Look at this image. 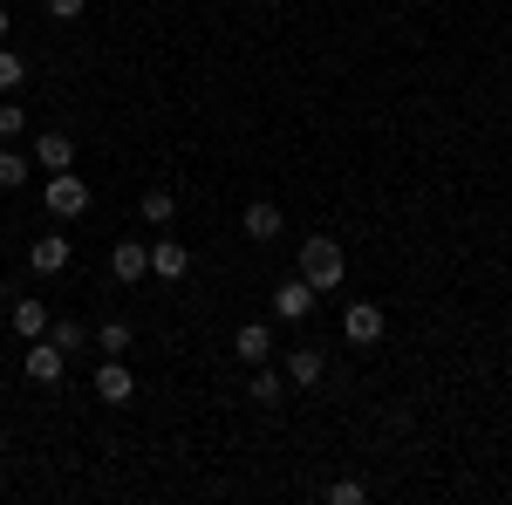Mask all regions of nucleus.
<instances>
[{
	"instance_id": "f257e3e1",
	"label": "nucleus",
	"mask_w": 512,
	"mask_h": 505,
	"mask_svg": "<svg viewBox=\"0 0 512 505\" xmlns=\"http://www.w3.org/2000/svg\"><path fill=\"white\" fill-rule=\"evenodd\" d=\"M301 280L315 287V294H335L342 280H349V253H342V239H328V233H315V239H301Z\"/></svg>"
},
{
	"instance_id": "f03ea898",
	"label": "nucleus",
	"mask_w": 512,
	"mask_h": 505,
	"mask_svg": "<svg viewBox=\"0 0 512 505\" xmlns=\"http://www.w3.org/2000/svg\"><path fill=\"white\" fill-rule=\"evenodd\" d=\"M41 205H48V219H82L89 212V185H82L76 171H48V185H41Z\"/></svg>"
},
{
	"instance_id": "7ed1b4c3",
	"label": "nucleus",
	"mask_w": 512,
	"mask_h": 505,
	"mask_svg": "<svg viewBox=\"0 0 512 505\" xmlns=\"http://www.w3.org/2000/svg\"><path fill=\"white\" fill-rule=\"evenodd\" d=\"M110 280L117 287L151 280V239H110Z\"/></svg>"
},
{
	"instance_id": "20e7f679",
	"label": "nucleus",
	"mask_w": 512,
	"mask_h": 505,
	"mask_svg": "<svg viewBox=\"0 0 512 505\" xmlns=\"http://www.w3.org/2000/svg\"><path fill=\"white\" fill-rule=\"evenodd\" d=\"M185 273H192V246H185V239H151V280L178 287Z\"/></svg>"
},
{
	"instance_id": "39448f33",
	"label": "nucleus",
	"mask_w": 512,
	"mask_h": 505,
	"mask_svg": "<svg viewBox=\"0 0 512 505\" xmlns=\"http://www.w3.org/2000/svg\"><path fill=\"white\" fill-rule=\"evenodd\" d=\"M342 335H349L355 349H376V342H383V308H376V301H355V308L342 314Z\"/></svg>"
},
{
	"instance_id": "423d86ee",
	"label": "nucleus",
	"mask_w": 512,
	"mask_h": 505,
	"mask_svg": "<svg viewBox=\"0 0 512 505\" xmlns=\"http://www.w3.org/2000/svg\"><path fill=\"white\" fill-rule=\"evenodd\" d=\"M21 369H28V383H62L69 355H62L55 342H48V335H41V342H28V355H21Z\"/></svg>"
},
{
	"instance_id": "0eeeda50",
	"label": "nucleus",
	"mask_w": 512,
	"mask_h": 505,
	"mask_svg": "<svg viewBox=\"0 0 512 505\" xmlns=\"http://www.w3.org/2000/svg\"><path fill=\"white\" fill-rule=\"evenodd\" d=\"M96 396H103V403H130V396H137V376L123 369V355H103V362H96Z\"/></svg>"
},
{
	"instance_id": "6e6552de",
	"label": "nucleus",
	"mask_w": 512,
	"mask_h": 505,
	"mask_svg": "<svg viewBox=\"0 0 512 505\" xmlns=\"http://www.w3.org/2000/svg\"><path fill=\"white\" fill-rule=\"evenodd\" d=\"M233 355L246 362V369H260V362H274V328H267V321H246V328L233 335Z\"/></svg>"
},
{
	"instance_id": "1a4fd4ad",
	"label": "nucleus",
	"mask_w": 512,
	"mask_h": 505,
	"mask_svg": "<svg viewBox=\"0 0 512 505\" xmlns=\"http://www.w3.org/2000/svg\"><path fill=\"white\" fill-rule=\"evenodd\" d=\"M35 164L41 171H76V137H69V130H41L35 137Z\"/></svg>"
},
{
	"instance_id": "9d476101",
	"label": "nucleus",
	"mask_w": 512,
	"mask_h": 505,
	"mask_svg": "<svg viewBox=\"0 0 512 505\" xmlns=\"http://www.w3.org/2000/svg\"><path fill=\"white\" fill-rule=\"evenodd\" d=\"M274 314H280V321H308V314H315V287H308L301 273L280 280V287H274Z\"/></svg>"
},
{
	"instance_id": "9b49d317",
	"label": "nucleus",
	"mask_w": 512,
	"mask_h": 505,
	"mask_svg": "<svg viewBox=\"0 0 512 505\" xmlns=\"http://www.w3.org/2000/svg\"><path fill=\"white\" fill-rule=\"evenodd\" d=\"M69 260H76V246H69L62 233H48V239H35V246H28V267H35L41 280H55V273L69 267Z\"/></svg>"
},
{
	"instance_id": "f8f14e48",
	"label": "nucleus",
	"mask_w": 512,
	"mask_h": 505,
	"mask_svg": "<svg viewBox=\"0 0 512 505\" xmlns=\"http://www.w3.org/2000/svg\"><path fill=\"white\" fill-rule=\"evenodd\" d=\"M328 376V355L321 349H287V389H315Z\"/></svg>"
},
{
	"instance_id": "ddd939ff",
	"label": "nucleus",
	"mask_w": 512,
	"mask_h": 505,
	"mask_svg": "<svg viewBox=\"0 0 512 505\" xmlns=\"http://www.w3.org/2000/svg\"><path fill=\"white\" fill-rule=\"evenodd\" d=\"M239 226H246V239H260V246H274V239L287 233L280 205H267V198H260V205H246V219H239Z\"/></svg>"
},
{
	"instance_id": "4468645a",
	"label": "nucleus",
	"mask_w": 512,
	"mask_h": 505,
	"mask_svg": "<svg viewBox=\"0 0 512 505\" xmlns=\"http://www.w3.org/2000/svg\"><path fill=\"white\" fill-rule=\"evenodd\" d=\"M14 335H21V342H41V335H48V301L21 294V301H14Z\"/></svg>"
},
{
	"instance_id": "2eb2a0df",
	"label": "nucleus",
	"mask_w": 512,
	"mask_h": 505,
	"mask_svg": "<svg viewBox=\"0 0 512 505\" xmlns=\"http://www.w3.org/2000/svg\"><path fill=\"white\" fill-rule=\"evenodd\" d=\"M137 212H144V226H171L178 219V192L171 185H151V192L137 198Z\"/></svg>"
},
{
	"instance_id": "dca6fc26",
	"label": "nucleus",
	"mask_w": 512,
	"mask_h": 505,
	"mask_svg": "<svg viewBox=\"0 0 512 505\" xmlns=\"http://www.w3.org/2000/svg\"><path fill=\"white\" fill-rule=\"evenodd\" d=\"M246 396H253L260 410H280V403H287V376H274V369L260 362V369H253V389H246Z\"/></svg>"
},
{
	"instance_id": "f3484780",
	"label": "nucleus",
	"mask_w": 512,
	"mask_h": 505,
	"mask_svg": "<svg viewBox=\"0 0 512 505\" xmlns=\"http://www.w3.org/2000/svg\"><path fill=\"white\" fill-rule=\"evenodd\" d=\"M28 178H35V157H21V151L0 144V192H21Z\"/></svg>"
},
{
	"instance_id": "a211bd4d",
	"label": "nucleus",
	"mask_w": 512,
	"mask_h": 505,
	"mask_svg": "<svg viewBox=\"0 0 512 505\" xmlns=\"http://www.w3.org/2000/svg\"><path fill=\"white\" fill-rule=\"evenodd\" d=\"M130 342H137V328H130L123 314H110V321L96 328V349H103V355H123V349H130Z\"/></svg>"
},
{
	"instance_id": "6ab92c4d",
	"label": "nucleus",
	"mask_w": 512,
	"mask_h": 505,
	"mask_svg": "<svg viewBox=\"0 0 512 505\" xmlns=\"http://www.w3.org/2000/svg\"><path fill=\"white\" fill-rule=\"evenodd\" d=\"M48 342H55V349H62V355H76L82 342H89V328H82V321H69V314H62V321H48Z\"/></svg>"
},
{
	"instance_id": "aec40b11",
	"label": "nucleus",
	"mask_w": 512,
	"mask_h": 505,
	"mask_svg": "<svg viewBox=\"0 0 512 505\" xmlns=\"http://www.w3.org/2000/svg\"><path fill=\"white\" fill-rule=\"evenodd\" d=\"M14 137H28V110L14 96H0V144H14Z\"/></svg>"
},
{
	"instance_id": "412c9836",
	"label": "nucleus",
	"mask_w": 512,
	"mask_h": 505,
	"mask_svg": "<svg viewBox=\"0 0 512 505\" xmlns=\"http://www.w3.org/2000/svg\"><path fill=\"white\" fill-rule=\"evenodd\" d=\"M21 82H28V62H21L14 48H0V96H14Z\"/></svg>"
},
{
	"instance_id": "4be33fe9",
	"label": "nucleus",
	"mask_w": 512,
	"mask_h": 505,
	"mask_svg": "<svg viewBox=\"0 0 512 505\" xmlns=\"http://www.w3.org/2000/svg\"><path fill=\"white\" fill-rule=\"evenodd\" d=\"M362 499H369L362 478H335V485H328V505H362Z\"/></svg>"
},
{
	"instance_id": "5701e85b",
	"label": "nucleus",
	"mask_w": 512,
	"mask_h": 505,
	"mask_svg": "<svg viewBox=\"0 0 512 505\" xmlns=\"http://www.w3.org/2000/svg\"><path fill=\"white\" fill-rule=\"evenodd\" d=\"M82 7H89V0H41L48 21H82Z\"/></svg>"
},
{
	"instance_id": "b1692460",
	"label": "nucleus",
	"mask_w": 512,
	"mask_h": 505,
	"mask_svg": "<svg viewBox=\"0 0 512 505\" xmlns=\"http://www.w3.org/2000/svg\"><path fill=\"white\" fill-rule=\"evenodd\" d=\"M7 28H14V14H7V7H0V48H7Z\"/></svg>"
},
{
	"instance_id": "393cba45",
	"label": "nucleus",
	"mask_w": 512,
	"mask_h": 505,
	"mask_svg": "<svg viewBox=\"0 0 512 505\" xmlns=\"http://www.w3.org/2000/svg\"><path fill=\"white\" fill-rule=\"evenodd\" d=\"M0 458H7V424H0Z\"/></svg>"
},
{
	"instance_id": "a878e982",
	"label": "nucleus",
	"mask_w": 512,
	"mask_h": 505,
	"mask_svg": "<svg viewBox=\"0 0 512 505\" xmlns=\"http://www.w3.org/2000/svg\"><path fill=\"white\" fill-rule=\"evenodd\" d=\"M274 7H280V0H274Z\"/></svg>"
}]
</instances>
